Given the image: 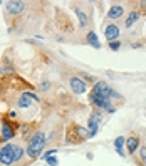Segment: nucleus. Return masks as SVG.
Masks as SVG:
<instances>
[{"label": "nucleus", "instance_id": "1", "mask_svg": "<svg viewBox=\"0 0 146 166\" xmlns=\"http://www.w3.org/2000/svg\"><path fill=\"white\" fill-rule=\"evenodd\" d=\"M24 154H25V151L19 144L7 143L3 148H0V164H3V166L15 164L24 158Z\"/></svg>", "mask_w": 146, "mask_h": 166}, {"label": "nucleus", "instance_id": "14", "mask_svg": "<svg viewBox=\"0 0 146 166\" xmlns=\"http://www.w3.org/2000/svg\"><path fill=\"white\" fill-rule=\"evenodd\" d=\"M86 42H87V44H89V45H93L94 49H99V47H101V42H99L98 35H96V34L93 32V30L86 34Z\"/></svg>", "mask_w": 146, "mask_h": 166}, {"label": "nucleus", "instance_id": "19", "mask_svg": "<svg viewBox=\"0 0 146 166\" xmlns=\"http://www.w3.org/2000/svg\"><path fill=\"white\" fill-rule=\"evenodd\" d=\"M45 163H47L49 166H57L59 164V160H57L56 156H49L47 160H45Z\"/></svg>", "mask_w": 146, "mask_h": 166}, {"label": "nucleus", "instance_id": "7", "mask_svg": "<svg viewBox=\"0 0 146 166\" xmlns=\"http://www.w3.org/2000/svg\"><path fill=\"white\" fill-rule=\"evenodd\" d=\"M119 34H121V30H119V27H118L116 24H107L104 27V37H106L107 42L118 40V39H119Z\"/></svg>", "mask_w": 146, "mask_h": 166}, {"label": "nucleus", "instance_id": "9", "mask_svg": "<svg viewBox=\"0 0 146 166\" xmlns=\"http://www.w3.org/2000/svg\"><path fill=\"white\" fill-rule=\"evenodd\" d=\"M30 101H39V98H37L35 94H32V92H24V94L20 96V99L17 101V106L25 109V107L30 106Z\"/></svg>", "mask_w": 146, "mask_h": 166}, {"label": "nucleus", "instance_id": "23", "mask_svg": "<svg viewBox=\"0 0 146 166\" xmlns=\"http://www.w3.org/2000/svg\"><path fill=\"white\" fill-rule=\"evenodd\" d=\"M82 77H84V81H93V82H94V77H93V76H87V74H82Z\"/></svg>", "mask_w": 146, "mask_h": 166}, {"label": "nucleus", "instance_id": "17", "mask_svg": "<svg viewBox=\"0 0 146 166\" xmlns=\"http://www.w3.org/2000/svg\"><path fill=\"white\" fill-rule=\"evenodd\" d=\"M138 158H140V161L146 163V146H141V148H138Z\"/></svg>", "mask_w": 146, "mask_h": 166}, {"label": "nucleus", "instance_id": "21", "mask_svg": "<svg viewBox=\"0 0 146 166\" xmlns=\"http://www.w3.org/2000/svg\"><path fill=\"white\" fill-rule=\"evenodd\" d=\"M56 153H57V149H51V151H47V153H44V154H42V156H40V158H42V160H47V158H49V156H54V154H56Z\"/></svg>", "mask_w": 146, "mask_h": 166}, {"label": "nucleus", "instance_id": "20", "mask_svg": "<svg viewBox=\"0 0 146 166\" xmlns=\"http://www.w3.org/2000/svg\"><path fill=\"white\" fill-rule=\"evenodd\" d=\"M0 74H12V69H10L9 65H2V67H0Z\"/></svg>", "mask_w": 146, "mask_h": 166}, {"label": "nucleus", "instance_id": "15", "mask_svg": "<svg viewBox=\"0 0 146 166\" xmlns=\"http://www.w3.org/2000/svg\"><path fill=\"white\" fill-rule=\"evenodd\" d=\"M138 19H140V14H138V12H134V10H133V12H129V14H128V19H126L124 25L129 29V27H133V24L138 20Z\"/></svg>", "mask_w": 146, "mask_h": 166}, {"label": "nucleus", "instance_id": "26", "mask_svg": "<svg viewBox=\"0 0 146 166\" xmlns=\"http://www.w3.org/2000/svg\"><path fill=\"white\" fill-rule=\"evenodd\" d=\"M0 3H2V2H0Z\"/></svg>", "mask_w": 146, "mask_h": 166}, {"label": "nucleus", "instance_id": "10", "mask_svg": "<svg viewBox=\"0 0 146 166\" xmlns=\"http://www.w3.org/2000/svg\"><path fill=\"white\" fill-rule=\"evenodd\" d=\"M124 15V7L123 5H113L109 10H107V19L114 20V19H121Z\"/></svg>", "mask_w": 146, "mask_h": 166}, {"label": "nucleus", "instance_id": "18", "mask_svg": "<svg viewBox=\"0 0 146 166\" xmlns=\"http://www.w3.org/2000/svg\"><path fill=\"white\" fill-rule=\"evenodd\" d=\"M107 47H109L111 51H114V52H116V51H119V49H121V42H119V40H114V42H107Z\"/></svg>", "mask_w": 146, "mask_h": 166}, {"label": "nucleus", "instance_id": "11", "mask_svg": "<svg viewBox=\"0 0 146 166\" xmlns=\"http://www.w3.org/2000/svg\"><path fill=\"white\" fill-rule=\"evenodd\" d=\"M124 144L128 146L129 154H134V153L138 151V148H140V138H138V136H129L128 139H126Z\"/></svg>", "mask_w": 146, "mask_h": 166}, {"label": "nucleus", "instance_id": "2", "mask_svg": "<svg viewBox=\"0 0 146 166\" xmlns=\"http://www.w3.org/2000/svg\"><path fill=\"white\" fill-rule=\"evenodd\" d=\"M45 144H47L45 134L42 133V131H37V133H34V136L29 139V144H27V156L32 158V160H35V158L42 156Z\"/></svg>", "mask_w": 146, "mask_h": 166}, {"label": "nucleus", "instance_id": "25", "mask_svg": "<svg viewBox=\"0 0 146 166\" xmlns=\"http://www.w3.org/2000/svg\"><path fill=\"white\" fill-rule=\"evenodd\" d=\"M144 166H146V163H144Z\"/></svg>", "mask_w": 146, "mask_h": 166}, {"label": "nucleus", "instance_id": "4", "mask_svg": "<svg viewBox=\"0 0 146 166\" xmlns=\"http://www.w3.org/2000/svg\"><path fill=\"white\" fill-rule=\"evenodd\" d=\"M89 101H91L93 106L99 107V109H104V111H107V113H114V111H116V107L111 104L109 99H101V98H98V96L91 94L89 96Z\"/></svg>", "mask_w": 146, "mask_h": 166}, {"label": "nucleus", "instance_id": "22", "mask_svg": "<svg viewBox=\"0 0 146 166\" xmlns=\"http://www.w3.org/2000/svg\"><path fill=\"white\" fill-rule=\"evenodd\" d=\"M49 87H51V82H49V81H44V82L40 84V89H42V91H47Z\"/></svg>", "mask_w": 146, "mask_h": 166}, {"label": "nucleus", "instance_id": "12", "mask_svg": "<svg viewBox=\"0 0 146 166\" xmlns=\"http://www.w3.org/2000/svg\"><path fill=\"white\" fill-rule=\"evenodd\" d=\"M98 133H99V122L96 119L89 118V121H87V134H89V138H94Z\"/></svg>", "mask_w": 146, "mask_h": 166}, {"label": "nucleus", "instance_id": "16", "mask_svg": "<svg viewBox=\"0 0 146 166\" xmlns=\"http://www.w3.org/2000/svg\"><path fill=\"white\" fill-rule=\"evenodd\" d=\"M76 14H77V17H79V25H81V27H86V25H87V17H86V14H84L82 10H79V9H76Z\"/></svg>", "mask_w": 146, "mask_h": 166}, {"label": "nucleus", "instance_id": "6", "mask_svg": "<svg viewBox=\"0 0 146 166\" xmlns=\"http://www.w3.org/2000/svg\"><path fill=\"white\" fill-rule=\"evenodd\" d=\"M0 131H2V134H0V141H3V143L10 141L15 136V126L10 124L9 121H3L2 122V128H0Z\"/></svg>", "mask_w": 146, "mask_h": 166}, {"label": "nucleus", "instance_id": "5", "mask_svg": "<svg viewBox=\"0 0 146 166\" xmlns=\"http://www.w3.org/2000/svg\"><path fill=\"white\" fill-rule=\"evenodd\" d=\"M69 86H71V89L74 94H84V92L87 91V84L84 79H81V77L74 76L71 77V81H69Z\"/></svg>", "mask_w": 146, "mask_h": 166}, {"label": "nucleus", "instance_id": "13", "mask_svg": "<svg viewBox=\"0 0 146 166\" xmlns=\"http://www.w3.org/2000/svg\"><path fill=\"white\" fill-rule=\"evenodd\" d=\"M124 143H126V138H123V136H118L116 139H114V149H116V153L119 154L121 158H124L126 154H124Z\"/></svg>", "mask_w": 146, "mask_h": 166}, {"label": "nucleus", "instance_id": "8", "mask_svg": "<svg viewBox=\"0 0 146 166\" xmlns=\"http://www.w3.org/2000/svg\"><path fill=\"white\" fill-rule=\"evenodd\" d=\"M25 9V3L20 2V0H10L7 2V12L10 15H19L20 12H24Z\"/></svg>", "mask_w": 146, "mask_h": 166}, {"label": "nucleus", "instance_id": "3", "mask_svg": "<svg viewBox=\"0 0 146 166\" xmlns=\"http://www.w3.org/2000/svg\"><path fill=\"white\" fill-rule=\"evenodd\" d=\"M113 87L109 86L107 82H104V81H96L94 82V87H93V92L91 94L98 96V98L101 99H109L111 101V96H113Z\"/></svg>", "mask_w": 146, "mask_h": 166}, {"label": "nucleus", "instance_id": "24", "mask_svg": "<svg viewBox=\"0 0 146 166\" xmlns=\"http://www.w3.org/2000/svg\"><path fill=\"white\" fill-rule=\"evenodd\" d=\"M9 118H10V119H15V118H17V113H15V111H10V113H9Z\"/></svg>", "mask_w": 146, "mask_h": 166}]
</instances>
